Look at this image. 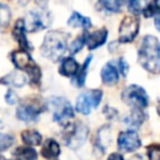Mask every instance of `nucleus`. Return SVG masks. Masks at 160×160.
<instances>
[{
  "label": "nucleus",
  "instance_id": "nucleus-1",
  "mask_svg": "<svg viewBox=\"0 0 160 160\" xmlns=\"http://www.w3.org/2000/svg\"><path fill=\"white\" fill-rule=\"evenodd\" d=\"M140 65L149 72H160V42L152 35L144 36L138 51Z\"/></svg>",
  "mask_w": 160,
  "mask_h": 160
},
{
  "label": "nucleus",
  "instance_id": "nucleus-2",
  "mask_svg": "<svg viewBox=\"0 0 160 160\" xmlns=\"http://www.w3.org/2000/svg\"><path fill=\"white\" fill-rule=\"evenodd\" d=\"M68 38L69 35L60 30L48 31L40 48L41 54L51 61L60 60L68 49Z\"/></svg>",
  "mask_w": 160,
  "mask_h": 160
},
{
  "label": "nucleus",
  "instance_id": "nucleus-3",
  "mask_svg": "<svg viewBox=\"0 0 160 160\" xmlns=\"http://www.w3.org/2000/svg\"><path fill=\"white\" fill-rule=\"evenodd\" d=\"M46 109L44 101L39 98H28L20 102L16 109V118L25 122L36 121L39 115Z\"/></svg>",
  "mask_w": 160,
  "mask_h": 160
},
{
  "label": "nucleus",
  "instance_id": "nucleus-4",
  "mask_svg": "<svg viewBox=\"0 0 160 160\" xmlns=\"http://www.w3.org/2000/svg\"><path fill=\"white\" fill-rule=\"evenodd\" d=\"M50 22H51L50 12L44 8H38V9L30 10L26 14V18L24 20L25 30L30 31V32L44 30L50 25Z\"/></svg>",
  "mask_w": 160,
  "mask_h": 160
},
{
  "label": "nucleus",
  "instance_id": "nucleus-5",
  "mask_svg": "<svg viewBox=\"0 0 160 160\" xmlns=\"http://www.w3.org/2000/svg\"><path fill=\"white\" fill-rule=\"evenodd\" d=\"M88 135H89V130H88L86 125L79 124V122L68 124L66 129L62 134V139H64V142L68 148L78 149L85 142Z\"/></svg>",
  "mask_w": 160,
  "mask_h": 160
},
{
  "label": "nucleus",
  "instance_id": "nucleus-6",
  "mask_svg": "<svg viewBox=\"0 0 160 160\" xmlns=\"http://www.w3.org/2000/svg\"><path fill=\"white\" fill-rule=\"evenodd\" d=\"M121 99L125 104L132 106L134 109H144L149 104V96L146 91L139 85H130L124 89Z\"/></svg>",
  "mask_w": 160,
  "mask_h": 160
},
{
  "label": "nucleus",
  "instance_id": "nucleus-7",
  "mask_svg": "<svg viewBox=\"0 0 160 160\" xmlns=\"http://www.w3.org/2000/svg\"><path fill=\"white\" fill-rule=\"evenodd\" d=\"M102 98V91L99 89H94V90H88L81 92L78 96L76 100V105L75 109L76 111H79L80 114L88 115L90 114L94 109H96L101 101Z\"/></svg>",
  "mask_w": 160,
  "mask_h": 160
},
{
  "label": "nucleus",
  "instance_id": "nucleus-8",
  "mask_svg": "<svg viewBox=\"0 0 160 160\" xmlns=\"http://www.w3.org/2000/svg\"><path fill=\"white\" fill-rule=\"evenodd\" d=\"M50 105L52 108V119H54V121L66 126L69 124L70 119L74 118L72 106L66 99H64V98H51L50 99Z\"/></svg>",
  "mask_w": 160,
  "mask_h": 160
},
{
  "label": "nucleus",
  "instance_id": "nucleus-9",
  "mask_svg": "<svg viewBox=\"0 0 160 160\" xmlns=\"http://www.w3.org/2000/svg\"><path fill=\"white\" fill-rule=\"evenodd\" d=\"M139 31V20L132 16H125L119 26L120 42H131Z\"/></svg>",
  "mask_w": 160,
  "mask_h": 160
},
{
  "label": "nucleus",
  "instance_id": "nucleus-10",
  "mask_svg": "<svg viewBox=\"0 0 160 160\" xmlns=\"http://www.w3.org/2000/svg\"><path fill=\"white\" fill-rule=\"evenodd\" d=\"M141 145L140 138L136 131L134 130H126L119 134L118 136V148L122 151H134L139 149Z\"/></svg>",
  "mask_w": 160,
  "mask_h": 160
},
{
  "label": "nucleus",
  "instance_id": "nucleus-11",
  "mask_svg": "<svg viewBox=\"0 0 160 160\" xmlns=\"http://www.w3.org/2000/svg\"><path fill=\"white\" fill-rule=\"evenodd\" d=\"M12 38L16 40V42L19 44V46L21 48V50H25L29 52V50L32 49V46L30 45L28 38H26V30H25V24H24V19H18L14 28H12Z\"/></svg>",
  "mask_w": 160,
  "mask_h": 160
},
{
  "label": "nucleus",
  "instance_id": "nucleus-12",
  "mask_svg": "<svg viewBox=\"0 0 160 160\" xmlns=\"http://www.w3.org/2000/svg\"><path fill=\"white\" fill-rule=\"evenodd\" d=\"M84 38H85V44L88 45V48L90 50H94L105 44L106 38H108V30H106V28H101V29H99L96 31H91V32L85 31Z\"/></svg>",
  "mask_w": 160,
  "mask_h": 160
},
{
  "label": "nucleus",
  "instance_id": "nucleus-13",
  "mask_svg": "<svg viewBox=\"0 0 160 160\" xmlns=\"http://www.w3.org/2000/svg\"><path fill=\"white\" fill-rule=\"evenodd\" d=\"M10 58H11V61L12 64L15 65V68L20 71H26L32 64H35L32 61V58L30 56V54L25 50H15L10 54Z\"/></svg>",
  "mask_w": 160,
  "mask_h": 160
},
{
  "label": "nucleus",
  "instance_id": "nucleus-14",
  "mask_svg": "<svg viewBox=\"0 0 160 160\" xmlns=\"http://www.w3.org/2000/svg\"><path fill=\"white\" fill-rule=\"evenodd\" d=\"M101 80L108 86H112L119 81V71H118L115 61H109L102 66Z\"/></svg>",
  "mask_w": 160,
  "mask_h": 160
},
{
  "label": "nucleus",
  "instance_id": "nucleus-15",
  "mask_svg": "<svg viewBox=\"0 0 160 160\" xmlns=\"http://www.w3.org/2000/svg\"><path fill=\"white\" fill-rule=\"evenodd\" d=\"M110 126L104 125L101 129H99L95 139V151L98 155H102L105 152V149L110 145Z\"/></svg>",
  "mask_w": 160,
  "mask_h": 160
},
{
  "label": "nucleus",
  "instance_id": "nucleus-16",
  "mask_svg": "<svg viewBox=\"0 0 160 160\" xmlns=\"http://www.w3.org/2000/svg\"><path fill=\"white\" fill-rule=\"evenodd\" d=\"M28 79L26 75H24L21 71L19 70H14L9 74H6L5 76L0 78V84L2 85H8V86H15V88H21L26 84Z\"/></svg>",
  "mask_w": 160,
  "mask_h": 160
},
{
  "label": "nucleus",
  "instance_id": "nucleus-17",
  "mask_svg": "<svg viewBox=\"0 0 160 160\" xmlns=\"http://www.w3.org/2000/svg\"><path fill=\"white\" fill-rule=\"evenodd\" d=\"M79 64L78 61L71 58V56H68V58H64L61 60V64H60V68H59V72L62 75V76H74L78 70H79Z\"/></svg>",
  "mask_w": 160,
  "mask_h": 160
},
{
  "label": "nucleus",
  "instance_id": "nucleus-18",
  "mask_svg": "<svg viewBox=\"0 0 160 160\" xmlns=\"http://www.w3.org/2000/svg\"><path fill=\"white\" fill-rule=\"evenodd\" d=\"M60 155V145L54 139H46L41 148V156L45 159H55Z\"/></svg>",
  "mask_w": 160,
  "mask_h": 160
},
{
  "label": "nucleus",
  "instance_id": "nucleus-19",
  "mask_svg": "<svg viewBox=\"0 0 160 160\" xmlns=\"http://www.w3.org/2000/svg\"><path fill=\"white\" fill-rule=\"evenodd\" d=\"M21 140L28 145V146H38L42 141V136L39 131L32 130V129H26L21 132Z\"/></svg>",
  "mask_w": 160,
  "mask_h": 160
},
{
  "label": "nucleus",
  "instance_id": "nucleus-20",
  "mask_svg": "<svg viewBox=\"0 0 160 160\" xmlns=\"http://www.w3.org/2000/svg\"><path fill=\"white\" fill-rule=\"evenodd\" d=\"M68 25L72 26V28H82V29H89L91 28V19L86 18L76 11H74L71 14V16L68 20Z\"/></svg>",
  "mask_w": 160,
  "mask_h": 160
},
{
  "label": "nucleus",
  "instance_id": "nucleus-21",
  "mask_svg": "<svg viewBox=\"0 0 160 160\" xmlns=\"http://www.w3.org/2000/svg\"><path fill=\"white\" fill-rule=\"evenodd\" d=\"M91 59H92V56H91V55H89V56L85 59V61H84L82 66H81V68H79L78 72L72 76V84H74V85H76L78 88H82V86H84V84H85V79H86V74H88V68H89V64H90Z\"/></svg>",
  "mask_w": 160,
  "mask_h": 160
},
{
  "label": "nucleus",
  "instance_id": "nucleus-22",
  "mask_svg": "<svg viewBox=\"0 0 160 160\" xmlns=\"http://www.w3.org/2000/svg\"><path fill=\"white\" fill-rule=\"evenodd\" d=\"M16 160H38V152L30 146H19L12 152Z\"/></svg>",
  "mask_w": 160,
  "mask_h": 160
},
{
  "label": "nucleus",
  "instance_id": "nucleus-23",
  "mask_svg": "<svg viewBox=\"0 0 160 160\" xmlns=\"http://www.w3.org/2000/svg\"><path fill=\"white\" fill-rule=\"evenodd\" d=\"M145 120V114L141 109H132L130 115H128L124 119V122L131 128H138L142 124V121Z\"/></svg>",
  "mask_w": 160,
  "mask_h": 160
},
{
  "label": "nucleus",
  "instance_id": "nucleus-24",
  "mask_svg": "<svg viewBox=\"0 0 160 160\" xmlns=\"http://www.w3.org/2000/svg\"><path fill=\"white\" fill-rule=\"evenodd\" d=\"M122 1H115V0H108V1H100L98 5L101 6L106 12H110V14H115V12H119L121 6H122Z\"/></svg>",
  "mask_w": 160,
  "mask_h": 160
},
{
  "label": "nucleus",
  "instance_id": "nucleus-25",
  "mask_svg": "<svg viewBox=\"0 0 160 160\" xmlns=\"http://www.w3.org/2000/svg\"><path fill=\"white\" fill-rule=\"evenodd\" d=\"M10 18H11L10 8L8 5L0 2V31H2L9 25Z\"/></svg>",
  "mask_w": 160,
  "mask_h": 160
},
{
  "label": "nucleus",
  "instance_id": "nucleus-26",
  "mask_svg": "<svg viewBox=\"0 0 160 160\" xmlns=\"http://www.w3.org/2000/svg\"><path fill=\"white\" fill-rule=\"evenodd\" d=\"M160 12V1H150V2H146L144 10H142V14L145 18H151L154 16L155 14L158 15Z\"/></svg>",
  "mask_w": 160,
  "mask_h": 160
},
{
  "label": "nucleus",
  "instance_id": "nucleus-27",
  "mask_svg": "<svg viewBox=\"0 0 160 160\" xmlns=\"http://www.w3.org/2000/svg\"><path fill=\"white\" fill-rule=\"evenodd\" d=\"M85 45V38H84V34H81V35H79L75 40H72V42L70 44V46H69V51H70V54H76V52H79L81 49H82V46Z\"/></svg>",
  "mask_w": 160,
  "mask_h": 160
},
{
  "label": "nucleus",
  "instance_id": "nucleus-28",
  "mask_svg": "<svg viewBox=\"0 0 160 160\" xmlns=\"http://www.w3.org/2000/svg\"><path fill=\"white\" fill-rule=\"evenodd\" d=\"M149 160H160V144H151L146 148Z\"/></svg>",
  "mask_w": 160,
  "mask_h": 160
},
{
  "label": "nucleus",
  "instance_id": "nucleus-29",
  "mask_svg": "<svg viewBox=\"0 0 160 160\" xmlns=\"http://www.w3.org/2000/svg\"><path fill=\"white\" fill-rule=\"evenodd\" d=\"M14 136L9 134H0V152L8 150L14 144Z\"/></svg>",
  "mask_w": 160,
  "mask_h": 160
},
{
  "label": "nucleus",
  "instance_id": "nucleus-30",
  "mask_svg": "<svg viewBox=\"0 0 160 160\" xmlns=\"http://www.w3.org/2000/svg\"><path fill=\"white\" fill-rule=\"evenodd\" d=\"M145 5H146L145 1H130V2L128 4V9H129V11H131L134 15H139L140 12H142Z\"/></svg>",
  "mask_w": 160,
  "mask_h": 160
},
{
  "label": "nucleus",
  "instance_id": "nucleus-31",
  "mask_svg": "<svg viewBox=\"0 0 160 160\" xmlns=\"http://www.w3.org/2000/svg\"><path fill=\"white\" fill-rule=\"evenodd\" d=\"M5 101L9 104V105H15L18 101H19V98L16 95V92L12 90V89H9L5 94Z\"/></svg>",
  "mask_w": 160,
  "mask_h": 160
},
{
  "label": "nucleus",
  "instance_id": "nucleus-32",
  "mask_svg": "<svg viewBox=\"0 0 160 160\" xmlns=\"http://www.w3.org/2000/svg\"><path fill=\"white\" fill-rule=\"evenodd\" d=\"M118 71H119V74H120L121 76H124V78L128 75L129 65H128V62L125 61V59H119V61H118Z\"/></svg>",
  "mask_w": 160,
  "mask_h": 160
},
{
  "label": "nucleus",
  "instance_id": "nucleus-33",
  "mask_svg": "<svg viewBox=\"0 0 160 160\" xmlns=\"http://www.w3.org/2000/svg\"><path fill=\"white\" fill-rule=\"evenodd\" d=\"M108 160H124V158L119 152H112V154H110V156L108 158Z\"/></svg>",
  "mask_w": 160,
  "mask_h": 160
},
{
  "label": "nucleus",
  "instance_id": "nucleus-34",
  "mask_svg": "<svg viewBox=\"0 0 160 160\" xmlns=\"http://www.w3.org/2000/svg\"><path fill=\"white\" fill-rule=\"evenodd\" d=\"M155 26H156V29L160 31V12L156 15V18H155Z\"/></svg>",
  "mask_w": 160,
  "mask_h": 160
},
{
  "label": "nucleus",
  "instance_id": "nucleus-35",
  "mask_svg": "<svg viewBox=\"0 0 160 160\" xmlns=\"http://www.w3.org/2000/svg\"><path fill=\"white\" fill-rule=\"evenodd\" d=\"M129 160H145L144 159V156H141V155H134L131 159H129Z\"/></svg>",
  "mask_w": 160,
  "mask_h": 160
},
{
  "label": "nucleus",
  "instance_id": "nucleus-36",
  "mask_svg": "<svg viewBox=\"0 0 160 160\" xmlns=\"http://www.w3.org/2000/svg\"><path fill=\"white\" fill-rule=\"evenodd\" d=\"M158 114H159V115H160V105H159V106H158Z\"/></svg>",
  "mask_w": 160,
  "mask_h": 160
},
{
  "label": "nucleus",
  "instance_id": "nucleus-37",
  "mask_svg": "<svg viewBox=\"0 0 160 160\" xmlns=\"http://www.w3.org/2000/svg\"><path fill=\"white\" fill-rule=\"evenodd\" d=\"M0 160H4V158H2V156H1V155H0Z\"/></svg>",
  "mask_w": 160,
  "mask_h": 160
},
{
  "label": "nucleus",
  "instance_id": "nucleus-38",
  "mask_svg": "<svg viewBox=\"0 0 160 160\" xmlns=\"http://www.w3.org/2000/svg\"><path fill=\"white\" fill-rule=\"evenodd\" d=\"M15 160H16V159H15Z\"/></svg>",
  "mask_w": 160,
  "mask_h": 160
}]
</instances>
